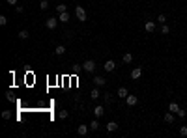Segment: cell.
<instances>
[{"mask_svg":"<svg viewBox=\"0 0 187 138\" xmlns=\"http://www.w3.org/2000/svg\"><path fill=\"white\" fill-rule=\"evenodd\" d=\"M95 67H97V65H95V62H94V60H86V62L82 64V69L86 71V73H94V71H95Z\"/></svg>","mask_w":187,"mask_h":138,"instance_id":"1","label":"cell"},{"mask_svg":"<svg viewBox=\"0 0 187 138\" xmlns=\"http://www.w3.org/2000/svg\"><path fill=\"white\" fill-rule=\"evenodd\" d=\"M45 26H47L49 30H56V26H58V17H49L47 21H45Z\"/></svg>","mask_w":187,"mask_h":138,"instance_id":"2","label":"cell"},{"mask_svg":"<svg viewBox=\"0 0 187 138\" xmlns=\"http://www.w3.org/2000/svg\"><path fill=\"white\" fill-rule=\"evenodd\" d=\"M75 15H77L79 21H86V9H84L82 6H77V8H75Z\"/></svg>","mask_w":187,"mask_h":138,"instance_id":"3","label":"cell"},{"mask_svg":"<svg viewBox=\"0 0 187 138\" xmlns=\"http://www.w3.org/2000/svg\"><path fill=\"white\" fill-rule=\"evenodd\" d=\"M92 82H94V86H97V88H103V86L107 84V79H103V76L95 75L94 79H92Z\"/></svg>","mask_w":187,"mask_h":138,"instance_id":"4","label":"cell"},{"mask_svg":"<svg viewBox=\"0 0 187 138\" xmlns=\"http://www.w3.org/2000/svg\"><path fill=\"white\" fill-rule=\"evenodd\" d=\"M155 28H157L155 21H146V23H144V30H146L148 34H154V32H155Z\"/></svg>","mask_w":187,"mask_h":138,"instance_id":"5","label":"cell"},{"mask_svg":"<svg viewBox=\"0 0 187 138\" xmlns=\"http://www.w3.org/2000/svg\"><path fill=\"white\" fill-rule=\"evenodd\" d=\"M103 69L109 71V73H112V71L116 69V62H114V60H107V62L103 64Z\"/></svg>","mask_w":187,"mask_h":138,"instance_id":"6","label":"cell"},{"mask_svg":"<svg viewBox=\"0 0 187 138\" xmlns=\"http://www.w3.org/2000/svg\"><path fill=\"white\" fill-rule=\"evenodd\" d=\"M125 103H127V106H135V105H137L139 103V97L137 95H127V97H125Z\"/></svg>","mask_w":187,"mask_h":138,"instance_id":"7","label":"cell"},{"mask_svg":"<svg viewBox=\"0 0 187 138\" xmlns=\"http://www.w3.org/2000/svg\"><path fill=\"white\" fill-rule=\"evenodd\" d=\"M88 131H90V125H79L77 127V134L79 136H86Z\"/></svg>","mask_w":187,"mask_h":138,"instance_id":"8","label":"cell"},{"mask_svg":"<svg viewBox=\"0 0 187 138\" xmlns=\"http://www.w3.org/2000/svg\"><path fill=\"white\" fill-rule=\"evenodd\" d=\"M90 97H92L94 101H97L99 97H101V90L97 88V86H94V88H92V91H90Z\"/></svg>","mask_w":187,"mask_h":138,"instance_id":"9","label":"cell"},{"mask_svg":"<svg viewBox=\"0 0 187 138\" xmlns=\"http://www.w3.org/2000/svg\"><path fill=\"white\" fill-rule=\"evenodd\" d=\"M103 114H105V108L101 105H97L94 108V117H97V120H99V117H103Z\"/></svg>","mask_w":187,"mask_h":138,"instance_id":"10","label":"cell"},{"mask_svg":"<svg viewBox=\"0 0 187 138\" xmlns=\"http://www.w3.org/2000/svg\"><path fill=\"white\" fill-rule=\"evenodd\" d=\"M140 75H142V69H140V67L131 69V79H133V80H139V79H140Z\"/></svg>","mask_w":187,"mask_h":138,"instance_id":"11","label":"cell"},{"mask_svg":"<svg viewBox=\"0 0 187 138\" xmlns=\"http://www.w3.org/2000/svg\"><path fill=\"white\" fill-rule=\"evenodd\" d=\"M129 95V91H127V88H118V91H116V97H120V99H125V97Z\"/></svg>","mask_w":187,"mask_h":138,"instance_id":"12","label":"cell"},{"mask_svg":"<svg viewBox=\"0 0 187 138\" xmlns=\"http://www.w3.org/2000/svg\"><path fill=\"white\" fill-rule=\"evenodd\" d=\"M163 120H165V123H174V112H166V114H165V117H163Z\"/></svg>","mask_w":187,"mask_h":138,"instance_id":"13","label":"cell"},{"mask_svg":"<svg viewBox=\"0 0 187 138\" xmlns=\"http://www.w3.org/2000/svg\"><path fill=\"white\" fill-rule=\"evenodd\" d=\"M69 17H71V15H69L68 11H64V13H58V21H60V23H68V21H69Z\"/></svg>","mask_w":187,"mask_h":138,"instance_id":"14","label":"cell"},{"mask_svg":"<svg viewBox=\"0 0 187 138\" xmlns=\"http://www.w3.org/2000/svg\"><path fill=\"white\" fill-rule=\"evenodd\" d=\"M105 127H107V131H109V132H114L116 129H118V123H116V121H109V123L105 125Z\"/></svg>","mask_w":187,"mask_h":138,"instance_id":"15","label":"cell"},{"mask_svg":"<svg viewBox=\"0 0 187 138\" xmlns=\"http://www.w3.org/2000/svg\"><path fill=\"white\" fill-rule=\"evenodd\" d=\"M88 125H90V131H97V129H99V121H97V117H95V120H92Z\"/></svg>","mask_w":187,"mask_h":138,"instance_id":"16","label":"cell"},{"mask_svg":"<svg viewBox=\"0 0 187 138\" xmlns=\"http://www.w3.org/2000/svg\"><path fill=\"white\" fill-rule=\"evenodd\" d=\"M122 62H124V64H131V62H133V54H131V52H125L124 58H122Z\"/></svg>","mask_w":187,"mask_h":138,"instance_id":"17","label":"cell"},{"mask_svg":"<svg viewBox=\"0 0 187 138\" xmlns=\"http://www.w3.org/2000/svg\"><path fill=\"white\" fill-rule=\"evenodd\" d=\"M54 54H56V56H62V54H65V47H64V45H58V47L54 49Z\"/></svg>","mask_w":187,"mask_h":138,"instance_id":"18","label":"cell"},{"mask_svg":"<svg viewBox=\"0 0 187 138\" xmlns=\"http://www.w3.org/2000/svg\"><path fill=\"white\" fill-rule=\"evenodd\" d=\"M30 38V34H28V30H21L19 32V39H23V41H26V39Z\"/></svg>","mask_w":187,"mask_h":138,"instance_id":"19","label":"cell"},{"mask_svg":"<svg viewBox=\"0 0 187 138\" xmlns=\"http://www.w3.org/2000/svg\"><path fill=\"white\" fill-rule=\"evenodd\" d=\"M169 110H170V112H174V114H176V112L180 110V105H178V103H170V105H169Z\"/></svg>","mask_w":187,"mask_h":138,"instance_id":"20","label":"cell"},{"mask_svg":"<svg viewBox=\"0 0 187 138\" xmlns=\"http://www.w3.org/2000/svg\"><path fill=\"white\" fill-rule=\"evenodd\" d=\"M161 34H163V35H166V34H170V28H169V24H161Z\"/></svg>","mask_w":187,"mask_h":138,"instance_id":"21","label":"cell"},{"mask_svg":"<svg viewBox=\"0 0 187 138\" xmlns=\"http://www.w3.org/2000/svg\"><path fill=\"white\" fill-rule=\"evenodd\" d=\"M64 11H68V6H65V4H58V6H56V13H64Z\"/></svg>","mask_w":187,"mask_h":138,"instance_id":"22","label":"cell"},{"mask_svg":"<svg viewBox=\"0 0 187 138\" xmlns=\"http://www.w3.org/2000/svg\"><path fill=\"white\" fill-rule=\"evenodd\" d=\"M157 23H159V24H165V23H166V15H165V13H159V15H157Z\"/></svg>","mask_w":187,"mask_h":138,"instance_id":"23","label":"cell"},{"mask_svg":"<svg viewBox=\"0 0 187 138\" xmlns=\"http://www.w3.org/2000/svg\"><path fill=\"white\" fill-rule=\"evenodd\" d=\"M39 8H41V11L49 9V0H41V2H39Z\"/></svg>","mask_w":187,"mask_h":138,"instance_id":"24","label":"cell"},{"mask_svg":"<svg viewBox=\"0 0 187 138\" xmlns=\"http://www.w3.org/2000/svg\"><path fill=\"white\" fill-rule=\"evenodd\" d=\"M58 116H60V120H65V117L69 116V112H68V110H60V112H58Z\"/></svg>","mask_w":187,"mask_h":138,"instance_id":"25","label":"cell"},{"mask_svg":"<svg viewBox=\"0 0 187 138\" xmlns=\"http://www.w3.org/2000/svg\"><path fill=\"white\" fill-rule=\"evenodd\" d=\"M8 24V17L6 15H0V26H6Z\"/></svg>","mask_w":187,"mask_h":138,"instance_id":"26","label":"cell"},{"mask_svg":"<svg viewBox=\"0 0 187 138\" xmlns=\"http://www.w3.org/2000/svg\"><path fill=\"white\" fill-rule=\"evenodd\" d=\"M180 136H187V125H181L180 127Z\"/></svg>","mask_w":187,"mask_h":138,"instance_id":"27","label":"cell"},{"mask_svg":"<svg viewBox=\"0 0 187 138\" xmlns=\"http://www.w3.org/2000/svg\"><path fill=\"white\" fill-rule=\"evenodd\" d=\"M2 117H4V120H9V117H11V112H9V110H4V112H2Z\"/></svg>","mask_w":187,"mask_h":138,"instance_id":"28","label":"cell"},{"mask_svg":"<svg viewBox=\"0 0 187 138\" xmlns=\"http://www.w3.org/2000/svg\"><path fill=\"white\" fill-rule=\"evenodd\" d=\"M103 99L107 101V103H110V101H112V93H103Z\"/></svg>","mask_w":187,"mask_h":138,"instance_id":"29","label":"cell"},{"mask_svg":"<svg viewBox=\"0 0 187 138\" xmlns=\"http://www.w3.org/2000/svg\"><path fill=\"white\" fill-rule=\"evenodd\" d=\"M176 116H178V117H185V110H178V112H176Z\"/></svg>","mask_w":187,"mask_h":138,"instance_id":"30","label":"cell"},{"mask_svg":"<svg viewBox=\"0 0 187 138\" xmlns=\"http://www.w3.org/2000/svg\"><path fill=\"white\" fill-rule=\"evenodd\" d=\"M6 2L9 4V6H17V2H19V0H6Z\"/></svg>","mask_w":187,"mask_h":138,"instance_id":"31","label":"cell"},{"mask_svg":"<svg viewBox=\"0 0 187 138\" xmlns=\"http://www.w3.org/2000/svg\"><path fill=\"white\" fill-rule=\"evenodd\" d=\"M185 9H187V6H185Z\"/></svg>","mask_w":187,"mask_h":138,"instance_id":"32","label":"cell"}]
</instances>
